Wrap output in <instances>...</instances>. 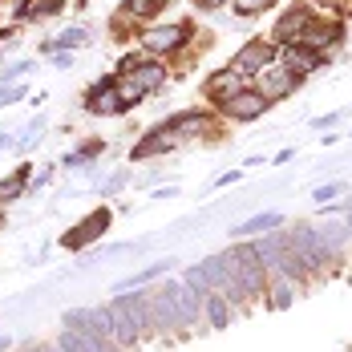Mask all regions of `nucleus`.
Here are the masks:
<instances>
[{"instance_id":"1","label":"nucleus","mask_w":352,"mask_h":352,"mask_svg":"<svg viewBox=\"0 0 352 352\" xmlns=\"http://www.w3.org/2000/svg\"><path fill=\"white\" fill-rule=\"evenodd\" d=\"M106 312H109V332H113L118 344H138L142 332L150 328V312H146V296L142 292H130V296L122 292Z\"/></svg>"},{"instance_id":"2","label":"nucleus","mask_w":352,"mask_h":352,"mask_svg":"<svg viewBox=\"0 0 352 352\" xmlns=\"http://www.w3.org/2000/svg\"><path fill=\"white\" fill-rule=\"evenodd\" d=\"M126 73H130V77L118 85V94H122V102H126V106L142 102V98H146L150 89H158V85H162V77H166L162 65H154V61H138L134 69H126Z\"/></svg>"},{"instance_id":"3","label":"nucleus","mask_w":352,"mask_h":352,"mask_svg":"<svg viewBox=\"0 0 352 352\" xmlns=\"http://www.w3.org/2000/svg\"><path fill=\"white\" fill-rule=\"evenodd\" d=\"M231 263H235V280H239V287H243V296H259L263 283H267V267L259 263L255 247H239V251H231Z\"/></svg>"},{"instance_id":"4","label":"nucleus","mask_w":352,"mask_h":352,"mask_svg":"<svg viewBox=\"0 0 352 352\" xmlns=\"http://www.w3.org/2000/svg\"><path fill=\"white\" fill-rule=\"evenodd\" d=\"M162 287H166V292H170V300H175L178 328H195V324H199V312H203V296H195V292H190L182 280L162 283Z\"/></svg>"},{"instance_id":"5","label":"nucleus","mask_w":352,"mask_h":352,"mask_svg":"<svg viewBox=\"0 0 352 352\" xmlns=\"http://www.w3.org/2000/svg\"><path fill=\"white\" fill-rule=\"evenodd\" d=\"M109 219H113V214H109L106 207H102V211H94V214H89V219H81V227H77V231H69V235H65V247H85V243H89V239H98V235H106Z\"/></svg>"},{"instance_id":"6","label":"nucleus","mask_w":352,"mask_h":352,"mask_svg":"<svg viewBox=\"0 0 352 352\" xmlns=\"http://www.w3.org/2000/svg\"><path fill=\"white\" fill-rule=\"evenodd\" d=\"M267 61H272V49H267V45H259V41H251L247 49H239V53H235L231 69L243 77V73H259V69H267Z\"/></svg>"},{"instance_id":"7","label":"nucleus","mask_w":352,"mask_h":352,"mask_svg":"<svg viewBox=\"0 0 352 352\" xmlns=\"http://www.w3.org/2000/svg\"><path fill=\"white\" fill-rule=\"evenodd\" d=\"M223 106H227V113H231V118L251 122V118H259V113L267 109V98H259V94H243V89H239V94H235L231 102H223Z\"/></svg>"},{"instance_id":"8","label":"nucleus","mask_w":352,"mask_h":352,"mask_svg":"<svg viewBox=\"0 0 352 352\" xmlns=\"http://www.w3.org/2000/svg\"><path fill=\"white\" fill-rule=\"evenodd\" d=\"M85 109L89 113H122L126 109V102H122V94L113 89V85H102V89H89V102H85Z\"/></svg>"},{"instance_id":"9","label":"nucleus","mask_w":352,"mask_h":352,"mask_svg":"<svg viewBox=\"0 0 352 352\" xmlns=\"http://www.w3.org/2000/svg\"><path fill=\"white\" fill-rule=\"evenodd\" d=\"M283 69H292V73H312L320 65V53L316 49H308V45H287L283 49Z\"/></svg>"},{"instance_id":"10","label":"nucleus","mask_w":352,"mask_h":352,"mask_svg":"<svg viewBox=\"0 0 352 352\" xmlns=\"http://www.w3.org/2000/svg\"><path fill=\"white\" fill-rule=\"evenodd\" d=\"M182 41H186V29H182V25H162V29H150V33H146V45L158 49V53H170Z\"/></svg>"},{"instance_id":"11","label":"nucleus","mask_w":352,"mask_h":352,"mask_svg":"<svg viewBox=\"0 0 352 352\" xmlns=\"http://www.w3.org/2000/svg\"><path fill=\"white\" fill-rule=\"evenodd\" d=\"M207 94H211L214 102H231V98L239 94V73L235 69H219L211 81H207Z\"/></svg>"},{"instance_id":"12","label":"nucleus","mask_w":352,"mask_h":352,"mask_svg":"<svg viewBox=\"0 0 352 352\" xmlns=\"http://www.w3.org/2000/svg\"><path fill=\"white\" fill-rule=\"evenodd\" d=\"M283 214L280 211H263V214H251L247 223L235 227V239H247V235H263V231H272V227H280Z\"/></svg>"},{"instance_id":"13","label":"nucleus","mask_w":352,"mask_h":352,"mask_svg":"<svg viewBox=\"0 0 352 352\" xmlns=\"http://www.w3.org/2000/svg\"><path fill=\"white\" fill-rule=\"evenodd\" d=\"M308 25H312V16H308L304 8H296V12H287L280 25H276V36H280V41H300V36L308 33Z\"/></svg>"},{"instance_id":"14","label":"nucleus","mask_w":352,"mask_h":352,"mask_svg":"<svg viewBox=\"0 0 352 352\" xmlns=\"http://www.w3.org/2000/svg\"><path fill=\"white\" fill-rule=\"evenodd\" d=\"M166 272H170V259H158V263H150V267H142V272H134L130 280H118V283H113V292H130V287H138V283L158 280V276H166Z\"/></svg>"},{"instance_id":"15","label":"nucleus","mask_w":352,"mask_h":352,"mask_svg":"<svg viewBox=\"0 0 352 352\" xmlns=\"http://www.w3.org/2000/svg\"><path fill=\"white\" fill-rule=\"evenodd\" d=\"M316 235H320V243H324V251H328L332 259L344 251V227H340V223H316Z\"/></svg>"},{"instance_id":"16","label":"nucleus","mask_w":352,"mask_h":352,"mask_svg":"<svg viewBox=\"0 0 352 352\" xmlns=\"http://www.w3.org/2000/svg\"><path fill=\"white\" fill-rule=\"evenodd\" d=\"M292 85H296V73H292V69L267 73V77H263V89H259V98H267V102H272V98H280V94H287Z\"/></svg>"},{"instance_id":"17","label":"nucleus","mask_w":352,"mask_h":352,"mask_svg":"<svg viewBox=\"0 0 352 352\" xmlns=\"http://www.w3.org/2000/svg\"><path fill=\"white\" fill-rule=\"evenodd\" d=\"M231 316H235V312H231L227 296H223V292H211V296H207V320H211V328H227Z\"/></svg>"},{"instance_id":"18","label":"nucleus","mask_w":352,"mask_h":352,"mask_svg":"<svg viewBox=\"0 0 352 352\" xmlns=\"http://www.w3.org/2000/svg\"><path fill=\"white\" fill-rule=\"evenodd\" d=\"M203 126H207V118H203V113H182V118H175L166 130H175L170 138H186V134H199Z\"/></svg>"},{"instance_id":"19","label":"nucleus","mask_w":352,"mask_h":352,"mask_svg":"<svg viewBox=\"0 0 352 352\" xmlns=\"http://www.w3.org/2000/svg\"><path fill=\"white\" fill-rule=\"evenodd\" d=\"M304 41H308V49H328V45H336L340 41V29L336 25H328V29H320V25H308V33H304Z\"/></svg>"},{"instance_id":"20","label":"nucleus","mask_w":352,"mask_h":352,"mask_svg":"<svg viewBox=\"0 0 352 352\" xmlns=\"http://www.w3.org/2000/svg\"><path fill=\"white\" fill-rule=\"evenodd\" d=\"M170 146H175V138H170V134H166V138H162V134H150L146 142H138V146H134V158H150V154H162V150H170Z\"/></svg>"},{"instance_id":"21","label":"nucleus","mask_w":352,"mask_h":352,"mask_svg":"<svg viewBox=\"0 0 352 352\" xmlns=\"http://www.w3.org/2000/svg\"><path fill=\"white\" fill-rule=\"evenodd\" d=\"M182 283H186L195 296H211V280H207L203 263H199V267H186V272H182Z\"/></svg>"},{"instance_id":"22","label":"nucleus","mask_w":352,"mask_h":352,"mask_svg":"<svg viewBox=\"0 0 352 352\" xmlns=\"http://www.w3.org/2000/svg\"><path fill=\"white\" fill-rule=\"evenodd\" d=\"M25 175H29V170H16L12 178H4V182H0V203L21 199V190H25Z\"/></svg>"},{"instance_id":"23","label":"nucleus","mask_w":352,"mask_h":352,"mask_svg":"<svg viewBox=\"0 0 352 352\" xmlns=\"http://www.w3.org/2000/svg\"><path fill=\"white\" fill-rule=\"evenodd\" d=\"M57 352H89V349H85V340H81L73 328H61V336H57Z\"/></svg>"},{"instance_id":"24","label":"nucleus","mask_w":352,"mask_h":352,"mask_svg":"<svg viewBox=\"0 0 352 352\" xmlns=\"http://www.w3.org/2000/svg\"><path fill=\"white\" fill-rule=\"evenodd\" d=\"M340 190H344L340 182H328V186H316V190H312V199H316V203H332Z\"/></svg>"},{"instance_id":"25","label":"nucleus","mask_w":352,"mask_h":352,"mask_svg":"<svg viewBox=\"0 0 352 352\" xmlns=\"http://www.w3.org/2000/svg\"><path fill=\"white\" fill-rule=\"evenodd\" d=\"M85 41H89V33H85V29H69V33H61V41H57V45H85Z\"/></svg>"},{"instance_id":"26","label":"nucleus","mask_w":352,"mask_h":352,"mask_svg":"<svg viewBox=\"0 0 352 352\" xmlns=\"http://www.w3.org/2000/svg\"><path fill=\"white\" fill-rule=\"evenodd\" d=\"M287 304H292V287L280 283V287H276V296H272V308H287Z\"/></svg>"},{"instance_id":"27","label":"nucleus","mask_w":352,"mask_h":352,"mask_svg":"<svg viewBox=\"0 0 352 352\" xmlns=\"http://www.w3.org/2000/svg\"><path fill=\"white\" fill-rule=\"evenodd\" d=\"M272 0H239V12H259V8H267Z\"/></svg>"},{"instance_id":"28","label":"nucleus","mask_w":352,"mask_h":352,"mask_svg":"<svg viewBox=\"0 0 352 352\" xmlns=\"http://www.w3.org/2000/svg\"><path fill=\"white\" fill-rule=\"evenodd\" d=\"M130 12H138V16H150V12H154V0H134V4H130Z\"/></svg>"},{"instance_id":"29","label":"nucleus","mask_w":352,"mask_h":352,"mask_svg":"<svg viewBox=\"0 0 352 352\" xmlns=\"http://www.w3.org/2000/svg\"><path fill=\"white\" fill-rule=\"evenodd\" d=\"M33 69V65H29V61H16V65H12V69L4 73V77H0V81H12V77H21V73H29Z\"/></svg>"},{"instance_id":"30","label":"nucleus","mask_w":352,"mask_h":352,"mask_svg":"<svg viewBox=\"0 0 352 352\" xmlns=\"http://www.w3.org/2000/svg\"><path fill=\"white\" fill-rule=\"evenodd\" d=\"M53 65H57V69H69V65H73V53H61V57H57Z\"/></svg>"},{"instance_id":"31","label":"nucleus","mask_w":352,"mask_h":352,"mask_svg":"<svg viewBox=\"0 0 352 352\" xmlns=\"http://www.w3.org/2000/svg\"><path fill=\"white\" fill-rule=\"evenodd\" d=\"M199 4H203V8H214V4H223V0H199Z\"/></svg>"},{"instance_id":"32","label":"nucleus","mask_w":352,"mask_h":352,"mask_svg":"<svg viewBox=\"0 0 352 352\" xmlns=\"http://www.w3.org/2000/svg\"><path fill=\"white\" fill-rule=\"evenodd\" d=\"M4 146H12V138H8V134H0V150H4Z\"/></svg>"},{"instance_id":"33","label":"nucleus","mask_w":352,"mask_h":352,"mask_svg":"<svg viewBox=\"0 0 352 352\" xmlns=\"http://www.w3.org/2000/svg\"><path fill=\"white\" fill-rule=\"evenodd\" d=\"M25 352H49V349H41V344H29V349H25Z\"/></svg>"},{"instance_id":"34","label":"nucleus","mask_w":352,"mask_h":352,"mask_svg":"<svg viewBox=\"0 0 352 352\" xmlns=\"http://www.w3.org/2000/svg\"><path fill=\"white\" fill-rule=\"evenodd\" d=\"M349 235H352V211H349Z\"/></svg>"},{"instance_id":"35","label":"nucleus","mask_w":352,"mask_h":352,"mask_svg":"<svg viewBox=\"0 0 352 352\" xmlns=\"http://www.w3.org/2000/svg\"><path fill=\"white\" fill-rule=\"evenodd\" d=\"M0 227H4V223H0Z\"/></svg>"}]
</instances>
